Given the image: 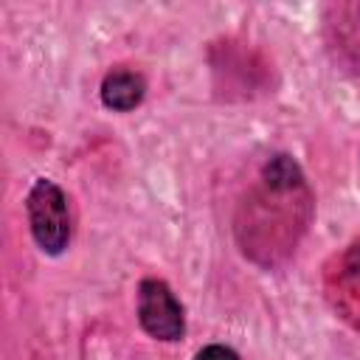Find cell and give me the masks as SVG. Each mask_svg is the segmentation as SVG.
Instances as JSON below:
<instances>
[{"mask_svg":"<svg viewBox=\"0 0 360 360\" xmlns=\"http://www.w3.org/2000/svg\"><path fill=\"white\" fill-rule=\"evenodd\" d=\"M194 360H239V354H236L233 349H228V346H219V343H214V346H205V349H200Z\"/></svg>","mask_w":360,"mask_h":360,"instance_id":"obj_7","label":"cell"},{"mask_svg":"<svg viewBox=\"0 0 360 360\" xmlns=\"http://www.w3.org/2000/svg\"><path fill=\"white\" fill-rule=\"evenodd\" d=\"M326 295L332 307L360 329V236L326 267Z\"/></svg>","mask_w":360,"mask_h":360,"instance_id":"obj_4","label":"cell"},{"mask_svg":"<svg viewBox=\"0 0 360 360\" xmlns=\"http://www.w3.org/2000/svg\"><path fill=\"white\" fill-rule=\"evenodd\" d=\"M138 321L158 340H177L186 332V315L172 287L160 278H143L138 287Z\"/></svg>","mask_w":360,"mask_h":360,"instance_id":"obj_3","label":"cell"},{"mask_svg":"<svg viewBox=\"0 0 360 360\" xmlns=\"http://www.w3.org/2000/svg\"><path fill=\"white\" fill-rule=\"evenodd\" d=\"M309 214V194L304 174L290 155H273L242 205V219L236 225L245 250L262 262H273L276 253H287Z\"/></svg>","mask_w":360,"mask_h":360,"instance_id":"obj_1","label":"cell"},{"mask_svg":"<svg viewBox=\"0 0 360 360\" xmlns=\"http://www.w3.org/2000/svg\"><path fill=\"white\" fill-rule=\"evenodd\" d=\"M332 25L340 34V45L360 62V3L340 6L338 8V20Z\"/></svg>","mask_w":360,"mask_h":360,"instance_id":"obj_6","label":"cell"},{"mask_svg":"<svg viewBox=\"0 0 360 360\" xmlns=\"http://www.w3.org/2000/svg\"><path fill=\"white\" fill-rule=\"evenodd\" d=\"M146 96V82L141 73L127 70V68H115L104 76L101 82V101L104 107L115 110V112H129L135 110Z\"/></svg>","mask_w":360,"mask_h":360,"instance_id":"obj_5","label":"cell"},{"mask_svg":"<svg viewBox=\"0 0 360 360\" xmlns=\"http://www.w3.org/2000/svg\"><path fill=\"white\" fill-rule=\"evenodd\" d=\"M25 211L37 245L51 256L62 253L70 242V211L62 188L53 180L39 177L28 191Z\"/></svg>","mask_w":360,"mask_h":360,"instance_id":"obj_2","label":"cell"}]
</instances>
